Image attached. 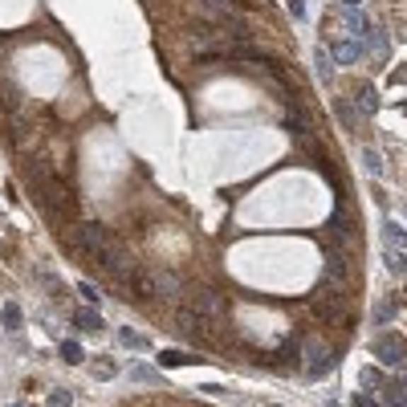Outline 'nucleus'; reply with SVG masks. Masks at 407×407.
<instances>
[{
    "label": "nucleus",
    "mask_w": 407,
    "mask_h": 407,
    "mask_svg": "<svg viewBox=\"0 0 407 407\" xmlns=\"http://www.w3.org/2000/svg\"><path fill=\"white\" fill-rule=\"evenodd\" d=\"M362 163H367V167H371L374 176H383V155H379V151H374V147H362Z\"/></svg>",
    "instance_id": "nucleus-21"
},
{
    "label": "nucleus",
    "mask_w": 407,
    "mask_h": 407,
    "mask_svg": "<svg viewBox=\"0 0 407 407\" xmlns=\"http://www.w3.org/2000/svg\"><path fill=\"white\" fill-rule=\"evenodd\" d=\"M49 407H69V391H49Z\"/></svg>",
    "instance_id": "nucleus-25"
},
{
    "label": "nucleus",
    "mask_w": 407,
    "mask_h": 407,
    "mask_svg": "<svg viewBox=\"0 0 407 407\" xmlns=\"http://www.w3.org/2000/svg\"><path fill=\"white\" fill-rule=\"evenodd\" d=\"M387 269H391V273H407V257H399V253H387Z\"/></svg>",
    "instance_id": "nucleus-24"
},
{
    "label": "nucleus",
    "mask_w": 407,
    "mask_h": 407,
    "mask_svg": "<svg viewBox=\"0 0 407 407\" xmlns=\"http://www.w3.org/2000/svg\"><path fill=\"white\" fill-rule=\"evenodd\" d=\"M290 8H293V16H306V0H290Z\"/></svg>",
    "instance_id": "nucleus-27"
},
{
    "label": "nucleus",
    "mask_w": 407,
    "mask_h": 407,
    "mask_svg": "<svg viewBox=\"0 0 407 407\" xmlns=\"http://www.w3.org/2000/svg\"><path fill=\"white\" fill-rule=\"evenodd\" d=\"M159 362H163V367H188V362H200V358H195V355H183V350H163Z\"/></svg>",
    "instance_id": "nucleus-17"
},
{
    "label": "nucleus",
    "mask_w": 407,
    "mask_h": 407,
    "mask_svg": "<svg viewBox=\"0 0 407 407\" xmlns=\"http://www.w3.org/2000/svg\"><path fill=\"white\" fill-rule=\"evenodd\" d=\"M314 65H318V78L322 81H334V65L326 57V49H314Z\"/></svg>",
    "instance_id": "nucleus-18"
},
{
    "label": "nucleus",
    "mask_w": 407,
    "mask_h": 407,
    "mask_svg": "<svg viewBox=\"0 0 407 407\" xmlns=\"http://www.w3.org/2000/svg\"><path fill=\"white\" fill-rule=\"evenodd\" d=\"M74 241H78V253L81 257H90V260H98L106 248H110V232L102 224H94V220H86V224H78V232H74Z\"/></svg>",
    "instance_id": "nucleus-2"
},
{
    "label": "nucleus",
    "mask_w": 407,
    "mask_h": 407,
    "mask_svg": "<svg viewBox=\"0 0 407 407\" xmlns=\"http://www.w3.org/2000/svg\"><path fill=\"white\" fill-rule=\"evenodd\" d=\"M362 57H367V41L362 37H342L334 45V62L338 65H358Z\"/></svg>",
    "instance_id": "nucleus-4"
},
{
    "label": "nucleus",
    "mask_w": 407,
    "mask_h": 407,
    "mask_svg": "<svg viewBox=\"0 0 407 407\" xmlns=\"http://www.w3.org/2000/svg\"><path fill=\"white\" fill-rule=\"evenodd\" d=\"M13 407H21V403H13Z\"/></svg>",
    "instance_id": "nucleus-29"
},
{
    "label": "nucleus",
    "mask_w": 407,
    "mask_h": 407,
    "mask_svg": "<svg viewBox=\"0 0 407 407\" xmlns=\"http://www.w3.org/2000/svg\"><path fill=\"white\" fill-rule=\"evenodd\" d=\"M358 383H362V391L379 395V391H383V383H387V374L379 371V362H371V367H362V371H358Z\"/></svg>",
    "instance_id": "nucleus-9"
},
{
    "label": "nucleus",
    "mask_w": 407,
    "mask_h": 407,
    "mask_svg": "<svg viewBox=\"0 0 407 407\" xmlns=\"http://www.w3.org/2000/svg\"><path fill=\"white\" fill-rule=\"evenodd\" d=\"M94 371H98V379H114V374H118V367L102 355V358H94Z\"/></svg>",
    "instance_id": "nucleus-23"
},
{
    "label": "nucleus",
    "mask_w": 407,
    "mask_h": 407,
    "mask_svg": "<svg viewBox=\"0 0 407 407\" xmlns=\"http://www.w3.org/2000/svg\"><path fill=\"white\" fill-rule=\"evenodd\" d=\"M350 407H383V399L371 395V391H355V395H350Z\"/></svg>",
    "instance_id": "nucleus-20"
},
{
    "label": "nucleus",
    "mask_w": 407,
    "mask_h": 407,
    "mask_svg": "<svg viewBox=\"0 0 407 407\" xmlns=\"http://www.w3.org/2000/svg\"><path fill=\"white\" fill-rule=\"evenodd\" d=\"M395 314H399V309H395V302H391V297H383V302H379V306H374V326H387L391 318H395Z\"/></svg>",
    "instance_id": "nucleus-16"
},
{
    "label": "nucleus",
    "mask_w": 407,
    "mask_h": 407,
    "mask_svg": "<svg viewBox=\"0 0 407 407\" xmlns=\"http://www.w3.org/2000/svg\"><path fill=\"white\" fill-rule=\"evenodd\" d=\"M383 241H387V253H403L407 248V232L395 220H383Z\"/></svg>",
    "instance_id": "nucleus-10"
},
{
    "label": "nucleus",
    "mask_w": 407,
    "mask_h": 407,
    "mask_svg": "<svg viewBox=\"0 0 407 407\" xmlns=\"http://www.w3.org/2000/svg\"><path fill=\"white\" fill-rule=\"evenodd\" d=\"M130 379H139V383H159V371H151L147 362H139V367H130Z\"/></svg>",
    "instance_id": "nucleus-22"
},
{
    "label": "nucleus",
    "mask_w": 407,
    "mask_h": 407,
    "mask_svg": "<svg viewBox=\"0 0 407 407\" xmlns=\"http://www.w3.org/2000/svg\"><path fill=\"white\" fill-rule=\"evenodd\" d=\"M78 293H81V297H86V302H98V290H94V285H81Z\"/></svg>",
    "instance_id": "nucleus-26"
},
{
    "label": "nucleus",
    "mask_w": 407,
    "mask_h": 407,
    "mask_svg": "<svg viewBox=\"0 0 407 407\" xmlns=\"http://www.w3.org/2000/svg\"><path fill=\"white\" fill-rule=\"evenodd\" d=\"M21 322H25V318H21V306H16V302H8V306L0 309V326H4V330H21Z\"/></svg>",
    "instance_id": "nucleus-15"
},
{
    "label": "nucleus",
    "mask_w": 407,
    "mask_h": 407,
    "mask_svg": "<svg viewBox=\"0 0 407 407\" xmlns=\"http://www.w3.org/2000/svg\"><path fill=\"white\" fill-rule=\"evenodd\" d=\"M371 355L379 367H399V371H403L407 367V338H399V334H379V338L371 342Z\"/></svg>",
    "instance_id": "nucleus-3"
},
{
    "label": "nucleus",
    "mask_w": 407,
    "mask_h": 407,
    "mask_svg": "<svg viewBox=\"0 0 407 407\" xmlns=\"http://www.w3.org/2000/svg\"><path fill=\"white\" fill-rule=\"evenodd\" d=\"M74 326L86 330V334H98V330H102V318H98L94 309H78V314H74Z\"/></svg>",
    "instance_id": "nucleus-13"
},
{
    "label": "nucleus",
    "mask_w": 407,
    "mask_h": 407,
    "mask_svg": "<svg viewBox=\"0 0 407 407\" xmlns=\"http://www.w3.org/2000/svg\"><path fill=\"white\" fill-rule=\"evenodd\" d=\"M195 8L208 21H228V16H236V0H195Z\"/></svg>",
    "instance_id": "nucleus-6"
},
{
    "label": "nucleus",
    "mask_w": 407,
    "mask_h": 407,
    "mask_svg": "<svg viewBox=\"0 0 407 407\" xmlns=\"http://www.w3.org/2000/svg\"><path fill=\"white\" fill-rule=\"evenodd\" d=\"M302 346H306L302 338H285L273 355L265 358V362H273V367H293V362H297V355H302Z\"/></svg>",
    "instance_id": "nucleus-7"
},
{
    "label": "nucleus",
    "mask_w": 407,
    "mask_h": 407,
    "mask_svg": "<svg viewBox=\"0 0 407 407\" xmlns=\"http://www.w3.org/2000/svg\"><path fill=\"white\" fill-rule=\"evenodd\" d=\"M379 110V94H374V81L358 86V114H374Z\"/></svg>",
    "instance_id": "nucleus-12"
},
{
    "label": "nucleus",
    "mask_w": 407,
    "mask_h": 407,
    "mask_svg": "<svg viewBox=\"0 0 407 407\" xmlns=\"http://www.w3.org/2000/svg\"><path fill=\"white\" fill-rule=\"evenodd\" d=\"M338 350L334 346H326V342H306L302 346V371L309 374V379H326V374L338 367Z\"/></svg>",
    "instance_id": "nucleus-1"
},
{
    "label": "nucleus",
    "mask_w": 407,
    "mask_h": 407,
    "mask_svg": "<svg viewBox=\"0 0 407 407\" xmlns=\"http://www.w3.org/2000/svg\"><path fill=\"white\" fill-rule=\"evenodd\" d=\"M334 114H338V122L346 130L358 127V110H355V102H350V98H334Z\"/></svg>",
    "instance_id": "nucleus-11"
},
{
    "label": "nucleus",
    "mask_w": 407,
    "mask_h": 407,
    "mask_svg": "<svg viewBox=\"0 0 407 407\" xmlns=\"http://www.w3.org/2000/svg\"><path fill=\"white\" fill-rule=\"evenodd\" d=\"M62 358L69 362V367H78L81 358H86V350H81V346H78L74 338H65V342H62Z\"/></svg>",
    "instance_id": "nucleus-19"
},
{
    "label": "nucleus",
    "mask_w": 407,
    "mask_h": 407,
    "mask_svg": "<svg viewBox=\"0 0 407 407\" xmlns=\"http://www.w3.org/2000/svg\"><path fill=\"white\" fill-rule=\"evenodd\" d=\"M395 81H399V86H407V65H399V69H395Z\"/></svg>",
    "instance_id": "nucleus-28"
},
{
    "label": "nucleus",
    "mask_w": 407,
    "mask_h": 407,
    "mask_svg": "<svg viewBox=\"0 0 407 407\" xmlns=\"http://www.w3.org/2000/svg\"><path fill=\"white\" fill-rule=\"evenodd\" d=\"M379 399H383V407H407V387L399 379H387L383 391H379Z\"/></svg>",
    "instance_id": "nucleus-8"
},
{
    "label": "nucleus",
    "mask_w": 407,
    "mask_h": 407,
    "mask_svg": "<svg viewBox=\"0 0 407 407\" xmlns=\"http://www.w3.org/2000/svg\"><path fill=\"white\" fill-rule=\"evenodd\" d=\"M367 57H374V65H383L391 57V41H387V29L383 25H374L367 33Z\"/></svg>",
    "instance_id": "nucleus-5"
},
{
    "label": "nucleus",
    "mask_w": 407,
    "mask_h": 407,
    "mask_svg": "<svg viewBox=\"0 0 407 407\" xmlns=\"http://www.w3.org/2000/svg\"><path fill=\"white\" fill-rule=\"evenodd\" d=\"M114 334H118V342H122V346H130V350H143V346H147V338L139 334V330H130V326H118Z\"/></svg>",
    "instance_id": "nucleus-14"
}]
</instances>
